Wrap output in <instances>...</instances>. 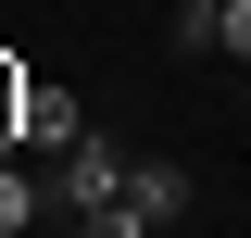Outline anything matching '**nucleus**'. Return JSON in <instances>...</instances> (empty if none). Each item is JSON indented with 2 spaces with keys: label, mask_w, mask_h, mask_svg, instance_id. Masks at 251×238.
I'll return each instance as SVG.
<instances>
[{
  "label": "nucleus",
  "mask_w": 251,
  "mask_h": 238,
  "mask_svg": "<svg viewBox=\"0 0 251 238\" xmlns=\"http://www.w3.org/2000/svg\"><path fill=\"white\" fill-rule=\"evenodd\" d=\"M126 201L151 213V226H176V213L201 201V176H188V163H163V150H151V163H126Z\"/></svg>",
  "instance_id": "f03ea898"
},
{
  "label": "nucleus",
  "mask_w": 251,
  "mask_h": 238,
  "mask_svg": "<svg viewBox=\"0 0 251 238\" xmlns=\"http://www.w3.org/2000/svg\"><path fill=\"white\" fill-rule=\"evenodd\" d=\"M25 88H38V75H25V63H13V50H0V163L25 150Z\"/></svg>",
  "instance_id": "39448f33"
},
{
  "label": "nucleus",
  "mask_w": 251,
  "mask_h": 238,
  "mask_svg": "<svg viewBox=\"0 0 251 238\" xmlns=\"http://www.w3.org/2000/svg\"><path fill=\"white\" fill-rule=\"evenodd\" d=\"M163 38H176V50H226V0H176Z\"/></svg>",
  "instance_id": "423d86ee"
},
{
  "label": "nucleus",
  "mask_w": 251,
  "mask_h": 238,
  "mask_svg": "<svg viewBox=\"0 0 251 238\" xmlns=\"http://www.w3.org/2000/svg\"><path fill=\"white\" fill-rule=\"evenodd\" d=\"M75 238H151V213L138 201H100V213H75Z\"/></svg>",
  "instance_id": "0eeeda50"
},
{
  "label": "nucleus",
  "mask_w": 251,
  "mask_h": 238,
  "mask_svg": "<svg viewBox=\"0 0 251 238\" xmlns=\"http://www.w3.org/2000/svg\"><path fill=\"white\" fill-rule=\"evenodd\" d=\"M75 138H88L75 88H50V75H38V88H25V150H75Z\"/></svg>",
  "instance_id": "7ed1b4c3"
},
{
  "label": "nucleus",
  "mask_w": 251,
  "mask_h": 238,
  "mask_svg": "<svg viewBox=\"0 0 251 238\" xmlns=\"http://www.w3.org/2000/svg\"><path fill=\"white\" fill-rule=\"evenodd\" d=\"M38 213H50V188H38V176H25V163H0V238H25V226H38Z\"/></svg>",
  "instance_id": "20e7f679"
},
{
  "label": "nucleus",
  "mask_w": 251,
  "mask_h": 238,
  "mask_svg": "<svg viewBox=\"0 0 251 238\" xmlns=\"http://www.w3.org/2000/svg\"><path fill=\"white\" fill-rule=\"evenodd\" d=\"M226 63H251V0H226Z\"/></svg>",
  "instance_id": "6e6552de"
},
{
  "label": "nucleus",
  "mask_w": 251,
  "mask_h": 238,
  "mask_svg": "<svg viewBox=\"0 0 251 238\" xmlns=\"http://www.w3.org/2000/svg\"><path fill=\"white\" fill-rule=\"evenodd\" d=\"M50 201H63V213H100V201H126V150H113V138H75V150H50Z\"/></svg>",
  "instance_id": "f257e3e1"
}]
</instances>
